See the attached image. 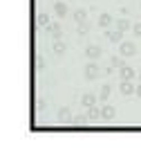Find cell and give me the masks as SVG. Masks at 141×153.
Masks as SVG:
<instances>
[{
	"mask_svg": "<svg viewBox=\"0 0 141 153\" xmlns=\"http://www.w3.org/2000/svg\"><path fill=\"white\" fill-rule=\"evenodd\" d=\"M49 23V16L47 14H38V25H47Z\"/></svg>",
	"mask_w": 141,
	"mask_h": 153,
	"instance_id": "obj_18",
	"label": "cell"
},
{
	"mask_svg": "<svg viewBox=\"0 0 141 153\" xmlns=\"http://www.w3.org/2000/svg\"><path fill=\"white\" fill-rule=\"evenodd\" d=\"M85 16H87V14H85V11H83V9H79V11H74V20H76V23H85Z\"/></svg>",
	"mask_w": 141,
	"mask_h": 153,
	"instance_id": "obj_14",
	"label": "cell"
},
{
	"mask_svg": "<svg viewBox=\"0 0 141 153\" xmlns=\"http://www.w3.org/2000/svg\"><path fill=\"white\" fill-rule=\"evenodd\" d=\"M58 120H61V122H70L72 120V110L70 108H61V110H58Z\"/></svg>",
	"mask_w": 141,
	"mask_h": 153,
	"instance_id": "obj_8",
	"label": "cell"
},
{
	"mask_svg": "<svg viewBox=\"0 0 141 153\" xmlns=\"http://www.w3.org/2000/svg\"><path fill=\"white\" fill-rule=\"evenodd\" d=\"M85 76H87V79H96V76H99V65H96V63H90V65L85 68Z\"/></svg>",
	"mask_w": 141,
	"mask_h": 153,
	"instance_id": "obj_2",
	"label": "cell"
},
{
	"mask_svg": "<svg viewBox=\"0 0 141 153\" xmlns=\"http://www.w3.org/2000/svg\"><path fill=\"white\" fill-rule=\"evenodd\" d=\"M99 97H101V101H105V99H108V97H110V86H103V88H101Z\"/></svg>",
	"mask_w": 141,
	"mask_h": 153,
	"instance_id": "obj_16",
	"label": "cell"
},
{
	"mask_svg": "<svg viewBox=\"0 0 141 153\" xmlns=\"http://www.w3.org/2000/svg\"><path fill=\"white\" fill-rule=\"evenodd\" d=\"M121 29H110V32H108V38H110V41H114V43H119V41H121Z\"/></svg>",
	"mask_w": 141,
	"mask_h": 153,
	"instance_id": "obj_10",
	"label": "cell"
},
{
	"mask_svg": "<svg viewBox=\"0 0 141 153\" xmlns=\"http://www.w3.org/2000/svg\"><path fill=\"white\" fill-rule=\"evenodd\" d=\"M90 120H99L101 117V110H96V108H92V106H90V115H87Z\"/></svg>",
	"mask_w": 141,
	"mask_h": 153,
	"instance_id": "obj_17",
	"label": "cell"
},
{
	"mask_svg": "<svg viewBox=\"0 0 141 153\" xmlns=\"http://www.w3.org/2000/svg\"><path fill=\"white\" fill-rule=\"evenodd\" d=\"M54 52L63 54V52H65V43H63V41H56V43H54Z\"/></svg>",
	"mask_w": 141,
	"mask_h": 153,
	"instance_id": "obj_15",
	"label": "cell"
},
{
	"mask_svg": "<svg viewBox=\"0 0 141 153\" xmlns=\"http://www.w3.org/2000/svg\"><path fill=\"white\" fill-rule=\"evenodd\" d=\"M85 54H87L90 59H99V56H101V48H96V45H90V48L85 50Z\"/></svg>",
	"mask_w": 141,
	"mask_h": 153,
	"instance_id": "obj_6",
	"label": "cell"
},
{
	"mask_svg": "<svg viewBox=\"0 0 141 153\" xmlns=\"http://www.w3.org/2000/svg\"><path fill=\"white\" fill-rule=\"evenodd\" d=\"M87 29H90L87 23H79V34H87Z\"/></svg>",
	"mask_w": 141,
	"mask_h": 153,
	"instance_id": "obj_20",
	"label": "cell"
},
{
	"mask_svg": "<svg viewBox=\"0 0 141 153\" xmlns=\"http://www.w3.org/2000/svg\"><path fill=\"white\" fill-rule=\"evenodd\" d=\"M99 25L108 29L110 25H112V16H110V14H101V16H99Z\"/></svg>",
	"mask_w": 141,
	"mask_h": 153,
	"instance_id": "obj_7",
	"label": "cell"
},
{
	"mask_svg": "<svg viewBox=\"0 0 141 153\" xmlns=\"http://www.w3.org/2000/svg\"><path fill=\"white\" fill-rule=\"evenodd\" d=\"M110 65H114V68H121V65H123V61H121L119 56H112V59H110Z\"/></svg>",
	"mask_w": 141,
	"mask_h": 153,
	"instance_id": "obj_19",
	"label": "cell"
},
{
	"mask_svg": "<svg viewBox=\"0 0 141 153\" xmlns=\"http://www.w3.org/2000/svg\"><path fill=\"white\" fill-rule=\"evenodd\" d=\"M47 29H49V34H52L54 38H58V36H61V25H56V23H54V25H49Z\"/></svg>",
	"mask_w": 141,
	"mask_h": 153,
	"instance_id": "obj_13",
	"label": "cell"
},
{
	"mask_svg": "<svg viewBox=\"0 0 141 153\" xmlns=\"http://www.w3.org/2000/svg\"><path fill=\"white\" fill-rule=\"evenodd\" d=\"M132 32H134L137 36H141V23H134V27H132Z\"/></svg>",
	"mask_w": 141,
	"mask_h": 153,
	"instance_id": "obj_21",
	"label": "cell"
},
{
	"mask_svg": "<svg viewBox=\"0 0 141 153\" xmlns=\"http://www.w3.org/2000/svg\"><path fill=\"white\" fill-rule=\"evenodd\" d=\"M119 70H121V79H130V81L134 79V70H132L130 65H121Z\"/></svg>",
	"mask_w": 141,
	"mask_h": 153,
	"instance_id": "obj_4",
	"label": "cell"
},
{
	"mask_svg": "<svg viewBox=\"0 0 141 153\" xmlns=\"http://www.w3.org/2000/svg\"><path fill=\"white\" fill-rule=\"evenodd\" d=\"M121 92L123 95H132V92H134V86H132L130 79H123L121 81Z\"/></svg>",
	"mask_w": 141,
	"mask_h": 153,
	"instance_id": "obj_5",
	"label": "cell"
},
{
	"mask_svg": "<svg viewBox=\"0 0 141 153\" xmlns=\"http://www.w3.org/2000/svg\"><path fill=\"white\" fill-rule=\"evenodd\" d=\"M134 92H137V95L141 97V83H139V86H137V90H134Z\"/></svg>",
	"mask_w": 141,
	"mask_h": 153,
	"instance_id": "obj_22",
	"label": "cell"
},
{
	"mask_svg": "<svg viewBox=\"0 0 141 153\" xmlns=\"http://www.w3.org/2000/svg\"><path fill=\"white\" fill-rule=\"evenodd\" d=\"M119 52H121L123 56H132V54H137V48H134V43H121Z\"/></svg>",
	"mask_w": 141,
	"mask_h": 153,
	"instance_id": "obj_1",
	"label": "cell"
},
{
	"mask_svg": "<svg viewBox=\"0 0 141 153\" xmlns=\"http://www.w3.org/2000/svg\"><path fill=\"white\" fill-rule=\"evenodd\" d=\"M117 29H121V32L130 29V20H128V18H121V20H117Z\"/></svg>",
	"mask_w": 141,
	"mask_h": 153,
	"instance_id": "obj_12",
	"label": "cell"
},
{
	"mask_svg": "<svg viewBox=\"0 0 141 153\" xmlns=\"http://www.w3.org/2000/svg\"><path fill=\"white\" fill-rule=\"evenodd\" d=\"M114 115H117V110H114L112 106H103V108H101V117H103V120H114Z\"/></svg>",
	"mask_w": 141,
	"mask_h": 153,
	"instance_id": "obj_3",
	"label": "cell"
},
{
	"mask_svg": "<svg viewBox=\"0 0 141 153\" xmlns=\"http://www.w3.org/2000/svg\"><path fill=\"white\" fill-rule=\"evenodd\" d=\"M81 101H83V106H87V108H90V106H94L96 97H94V95H90V92H87V95H83V97H81Z\"/></svg>",
	"mask_w": 141,
	"mask_h": 153,
	"instance_id": "obj_11",
	"label": "cell"
},
{
	"mask_svg": "<svg viewBox=\"0 0 141 153\" xmlns=\"http://www.w3.org/2000/svg\"><path fill=\"white\" fill-rule=\"evenodd\" d=\"M54 11H56V16H67V5L65 2H56V7H54Z\"/></svg>",
	"mask_w": 141,
	"mask_h": 153,
	"instance_id": "obj_9",
	"label": "cell"
}]
</instances>
